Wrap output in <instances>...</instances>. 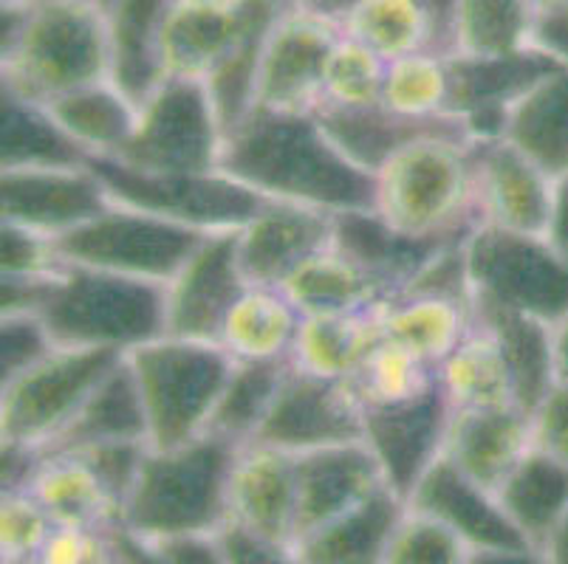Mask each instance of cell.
Listing matches in <instances>:
<instances>
[{
    "label": "cell",
    "instance_id": "c3c4849f",
    "mask_svg": "<svg viewBox=\"0 0 568 564\" xmlns=\"http://www.w3.org/2000/svg\"><path fill=\"white\" fill-rule=\"evenodd\" d=\"M0 237H3V271L0 274H54L65 266L51 237L14 224L0 226Z\"/></svg>",
    "mask_w": 568,
    "mask_h": 564
},
{
    "label": "cell",
    "instance_id": "9a60e30c",
    "mask_svg": "<svg viewBox=\"0 0 568 564\" xmlns=\"http://www.w3.org/2000/svg\"><path fill=\"white\" fill-rule=\"evenodd\" d=\"M475 221L478 226L544 235L557 178L504 136L475 139Z\"/></svg>",
    "mask_w": 568,
    "mask_h": 564
},
{
    "label": "cell",
    "instance_id": "9f6ffc18",
    "mask_svg": "<svg viewBox=\"0 0 568 564\" xmlns=\"http://www.w3.org/2000/svg\"><path fill=\"white\" fill-rule=\"evenodd\" d=\"M555 372L557 384H568V317L555 325Z\"/></svg>",
    "mask_w": 568,
    "mask_h": 564
},
{
    "label": "cell",
    "instance_id": "60d3db41",
    "mask_svg": "<svg viewBox=\"0 0 568 564\" xmlns=\"http://www.w3.org/2000/svg\"><path fill=\"white\" fill-rule=\"evenodd\" d=\"M292 361H235L215 407L210 432L235 447L255 441L263 418L268 416Z\"/></svg>",
    "mask_w": 568,
    "mask_h": 564
},
{
    "label": "cell",
    "instance_id": "e0dca14e",
    "mask_svg": "<svg viewBox=\"0 0 568 564\" xmlns=\"http://www.w3.org/2000/svg\"><path fill=\"white\" fill-rule=\"evenodd\" d=\"M450 416L438 381L410 401L365 407L363 441L379 460L387 485L405 503L422 474L442 458Z\"/></svg>",
    "mask_w": 568,
    "mask_h": 564
},
{
    "label": "cell",
    "instance_id": "f907efd6",
    "mask_svg": "<svg viewBox=\"0 0 568 564\" xmlns=\"http://www.w3.org/2000/svg\"><path fill=\"white\" fill-rule=\"evenodd\" d=\"M60 271L0 274V317H40Z\"/></svg>",
    "mask_w": 568,
    "mask_h": 564
},
{
    "label": "cell",
    "instance_id": "ba28073f",
    "mask_svg": "<svg viewBox=\"0 0 568 564\" xmlns=\"http://www.w3.org/2000/svg\"><path fill=\"white\" fill-rule=\"evenodd\" d=\"M122 356L54 345L32 367L0 381V441L45 452Z\"/></svg>",
    "mask_w": 568,
    "mask_h": 564
},
{
    "label": "cell",
    "instance_id": "7c38bea8",
    "mask_svg": "<svg viewBox=\"0 0 568 564\" xmlns=\"http://www.w3.org/2000/svg\"><path fill=\"white\" fill-rule=\"evenodd\" d=\"M337 38V23L283 0L263 40L252 107L277 113L317 111L323 102L325 60Z\"/></svg>",
    "mask_w": 568,
    "mask_h": 564
},
{
    "label": "cell",
    "instance_id": "7dc6e473",
    "mask_svg": "<svg viewBox=\"0 0 568 564\" xmlns=\"http://www.w3.org/2000/svg\"><path fill=\"white\" fill-rule=\"evenodd\" d=\"M148 449H151V443L116 441V443H97V447L74 449V452L91 463V469L100 474V480L108 485V491L113 494L119 509H122L128 491H131L133 480H136L139 469H142V460L144 454H148Z\"/></svg>",
    "mask_w": 568,
    "mask_h": 564
},
{
    "label": "cell",
    "instance_id": "7bdbcfd3",
    "mask_svg": "<svg viewBox=\"0 0 568 564\" xmlns=\"http://www.w3.org/2000/svg\"><path fill=\"white\" fill-rule=\"evenodd\" d=\"M387 62L363 43L345 38L339 31L332 54L325 60L323 102L334 107H371L382 105Z\"/></svg>",
    "mask_w": 568,
    "mask_h": 564
},
{
    "label": "cell",
    "instance_id": "91938a15",
    "mask_svg": "<svg viewBox=\"0 0 568 564\" xmlns=\"http://www.w3.org/2000/svg\"><path fill=\"white\" fill-rule=\"evenodd\" d=\"M26 3V0H23ZM60 3H94V0H60Z\"/></svg>",
    "mask_w": 568,
    "mask_h": 564
},
{
    "label": "cell",
    "instance_id": "db71d44e",
    "mask_svg": "<svg viewBox=\"0 0 568 564\" xmlns=\"http://www.w3.org/2000/svg\"><path fill=\"white\" fill-rule=\"evenodd\" d=\"M544 240L549 243L551 252L568 266V175L557 181L555 204H551L549 224H546Z\"/></svg>",
    "mask_w": 568,
    "mask_h": 564
},
{
    "label": "cell",
    "instance_id": "11a10c76",
    "mask_svg": "<svg viewBox=\"0 0 568 564\" xmlns=\"http://www.w3.org/2000/svg\"><path fill=\"white\" fill-rule=\"evenodd\" d=\"M288 3L303 9V12H312L317 14V18L332 20V23L339 25V20H343L359 0H288Z\"/></svg>",
    "mask_w": 568,
    "mask_h": 564
},
{
    "label": "cell",
    "instance_id": "603a6c76",
    "mask_svg": "<svg viewBox=\"0 0 568 564\" xmlns=\"http://www.w3.org/2000/svg\"><path fill=\"white\" fill-rule=\"evenodd\" d=\"M473 319L484 325L500 345V353L513 376L515 403L535 416L537 407L557 384L555 325L487 297H473Z\"/></svg>",
    "mask_w": 568,
    "mask_h": 564
},
{
    "label": "cell",
    "instance_id": "7402d4cb",
    "mask_svg": "<svg viewBox=\"0 0 568 564\" xmlns=\"http://www.w3.org/2000/svg\"><path fill=\"white\" fill-rule=\"evenodd\" d=\"M531 449V416L518 403L453 410L444 438V454L478 485L498 489L520 458Z\"/></svg>",
    "mask_w": 568,
    "mask_h": 564
},
{
    "label": "cell",
    "instance_id": "6da1fadb",
    "mask_svg": "<svg viewBox=\"0 0 568 564\" xmlns=\"http://www.w3.org/2000/svg\"><path fill=\"white\" fill-rule=\"evenodd\" d=\"M221 170L268 201L334 215L374 206V175L351 162L314 113L246 111L226 131Z\"/></svg>",
    "mask_w": 568,
    "mask_h": 564
},
{
    "label": "cell",
    "instance_id": "8992f818",
    "mask_svg": "<svg viewBox=\"0 0 568 564\" xmlns=\"http://www.w3.org/2000/svg\"><path fill=\"white\" fill-rule=\"evenodd\" d=\"M128 365L142 396L151 449H173L210 432L232 359L219 341L159 336L131 353Z\"/></svg>",
    "mask_w": 568,
    "mask_h": 564
},
{
    "label": "cell",
    "instance_id": "f546056e",
    "mask_svg": "<svg viewBox=\"0 0 568 564\" xmlns=\"http://www.w3.org/2000/svg\"><path fill=\"white\" fill-rule=\"evenodd\" d=\"M382 336V305L345 314H308L294 339L292 365L320 379L354 381Z\"/></svg>",
    "mask_w": 568,
    "mask_h": 564
},
{
    "label": "cell",
    "instance_id": "b9f144b4",
    "mask_svg": "<svg viewBox=\"0 0 568 564\" xmlns=\"http://www.w3.org/2000/svg\"><path fill=\"white\" fill-rule=\"evenodd\" d=\"M436 384V367L399 341L382 336V341L368 356L363 370L356 372L354 387L365 407H387V403L410 401Z\"/></svg>",
    "mask_w": 568,
    "mask_h": 564
},
{
    "label": "cell",
    "instance_id": "4dcf8cb0",
    "mask_svg": "<svg viewBox=\"0 0 568 564\" xmlns=\"http://www.w3.org/2000/svg\"><path fill=\"white\" fill-rule=\"evenodd\" d=\"M531 0H450L444 49L456 60L498 62L531 51Z\"/></svg>",
    "mask_w": 568,
    "mask_h": 564
},
{
    "label": "cell",
    "instance_id": "5bb4252c",
    "mask_svg": "<svg viewBox=\"0 0 568 564\" xmlns=\"http://www.w3.org/2000/svg\"><path fill=\"white\" fill-rule=\"evenodd\" d=\"M407 505L450 525L473 547V562H540L493 491L469 480L444 452L422 474Z\"/></svg>",
    "mask_w": 568,
    "mask_h": 564
},
{
    "label": "cell",
    "instance_id": "816d5d0a",
    "mask_svg": "<svg viewBox=\"0 0 568 564\" xmlns=\"http://www.w3.org/2000/svg\"><path fill=\"white\" fill-rule=\"evenodd\" d=\"M215 542H219L221 562L226 564H275V562H292L286 551L268 545L266 540L246 531L244 525L226 520L224 525L215 531Z\"/></svg>",
    "mask_w": 568,
    "mask_h": 564
},
{
    "label": "cell",
    "instance_id": "f5cc1de1",
    "mask_svg": "<svg viewBox=\"0 0 568 564\" xmlns=\"http://www.w3.org/2000/svg\"><path fill=\"white\" fill-rule=\"evenodd\" d=\"M531 51L549 57L557 65H568V7L540 9V12H535Z\"/></svg>",
    "mask_w": 568,
    "mask_h": 564
},
{
    "label": "cell",
    "instance_id": "277c9868",
    "mask_svg": "<svg viewBox=\"0 0 568 564\" xmlns=\"http://www.w3.org/2000/svg\"><path fill=\"white\" fill-rule=\"evenodd\" d=\"M475 139L433 133L387 155L374 173V212L396 235L467 240L475 221Z\"/></svg>",
    "mask_w": 568,
    "mask_h": 564
},
{
    "label": "cell",
    "instance_id": "44dd1931",
    "mask_svg": "<svg viewBox=\"0 0 568 564\" xmlns=\"http://www.w3.org/2000/svg\"><path fill=\"white\" fill-rule=\"evenodd\" d=\"M385 485V472L365 441L334 443L297 454L294 545Z\"/></svg>",
    "mask_w": 568,
    "mask_h": 564
},
{
    "label": "cell",
    "instance_id": "681fc988",
    "mask_svg": "<svg viewBox=\"0 0 568 564\" xmlns=\"http://www.w3.org/2000/svg\"><path fill=\"white\" fill-rule=\"evenodd\" d=\"M531 447L568 465V384H555L531 416Z\"/></svg>",
    "mask_w": 568,
    "mask_h": 564
},
{
    "label": "cell",
    "instance_id": "836d02e7",
    "mask_svg": "<svg viewBox=\"0 0 568 564\" xmlns=\"http://www.w3.org/2000/svg\"><path fill=\"white\" fill-rule=\"evenodd\" d=\"M116 441L151 443L142 396L125 356L102 376L69 429L45 452H74V449Z\"/></svg>",
    "mask_w": 568,
    "mask_h": 564
},
{
    "label": "cell",
    "instance_id": "1f68e13d",
    "mask_svg": "<svg viewBox=\"0 0 568 564\" xmlns=\"http://www.w3.org/2000/svg\"><path fill=\"white\" fill-rule=\"evenodd\" d=\"M301 308L277 286H246L221 325L219 345L235 361H292Z\"/></svg>",
    "mask_w": 568,
    "mask_h": 564
},
{
    "label": "cell",
    "instance_id": "d4e9b609",
    "mask_svg": "<svg viewBox=\"0 0 568 564\" xmlns=\"http://www.w3.org/2000/svg\"><path fill=\"white\" fill-rule=\"evenodd\" d=\"M506 142L515 144L551 178L568 175V65L544 71L509 102L500 122Z\"/></svg>",
    "mask_w": 568,
    "mask_h": 564
},
{
    "label": "cell",
    "instance_id": "2e32d148",
    "mask_svg": "<svg viewBox=\"0 0 568 564\" xmlns=\"http://www.w3.org/2000/svg\"><path fill=\"white\" fill-rule=\"evenodd\" d=\"M108 206H111V198L91 164L0 170L3 224L23 226L51 240L88 224Z\"/></svg>",
    "mask_w": 568,
    "mask_h": 564
},
{
    "label": "cell",
    "instance_id": "d590c367",
    "mask_svg": "<svg viewBox=\"0 0 568 564\" xmlns=\"http://www.w3.org/2000/svg\"><path fill=\"white\" fill-rule=\"evenodd\" d=\"M45 107L88 158H116L139 116L136 102L113 80L77 88Z\"/></svg>",
    "mask_w": 568,
    "mask_h": 564
},
{
    "label": "cell",
    "instance_id": "4316f807",
    "mask_svg": "<svg viewBox=\"0 0 568 564\" xmlns=\"http://www.w3.org/2000/svg\"><path fill=\"white\" fill-rule=\"evenodd\" d=\"M405 500L390 485L379 489L303 536L292 551L294 564H382L396 522L405 514Z\"/></svg>",
    "mask_w": 568,
    "mask_h": 564
},
{
    "label": "cell",
    "instance_id": "e575fe53",
    "mask_svg": "<svg viewBox=\"0 0 568 564\" xmlns=\"http://www.w3.org/2000/svg\"><path fill=\"white\" fill-rule=\"evenodd\" d=\"M339 31L385 62L413 51L444 49V18L430 0H359L339 20Z\"/></svg>",
    "mask_w": 568,
    "mask_h": 564
},
{
    "label": "cell",
    "instance_id": "7a4b0ae2",
    "mask_svg": "<svg viewBox=\"0 0 568 564\" xmlns=\"http://www.w3.org/2000/svg\"><path fill=\"white\" fill-rule=\"evenodd\" d=\"M0 80L49 105L91 82L111 80L108 20L97 3L26 0L0 7Z\"/></svg>",
    "mask_w": 568,
    "mask_h": 564
},
{
    "label": "cell",
    "instance_id": "8d00e7d4",
    "mask_svg": "<svg viewBox=\"0 0 568 564\" xmlns=\"http://www.w3.org/2000/svg\"><path fill=\"white\" fill-rule=\"evenodd\" d=\"M473 328V302L444 294H396L382 305V330L438 367Z\"/></svg>",
    "mask_w": 568,
    "mask_h": 564
},
{
    "label": "cell",
    "instance_id": "484cf974",
    "mask_svg": "<svg viewBox=\"0 0 568 564\" xmlns=\"http://www.w3.org/2000/svg\"><path fill=\"white\" fill-rule=\"evenodd\" d=\"M281 288L303 317L376 308L396 297V288L385 277L337 243L320 248L301 268H294Z\"/></svg>",
    "mask_w": 568,
    "mask_h": 564
},
{
    "label": "cell",
    "instance_id": "ffe728a7",
    "mask_svg": "<svg viewBox=\"0 0 568 564\" xmlns=\"http://www.w3.org/2000/svg\"><path fill=\"white\" fill-rule=\"evenodd\" d=\"M337 215L317 206L268 201L235 232L241 271L252 286H277L320 248L332 246Z\"/></svg>",
    "mask_w": 568,
    "mask_h": 564
},
{
    "label": "cell",
    "instance_id": "9c48e42d",
    "mask_svg": "<svg viewBox=\"0 0 568 564\" xmlns=\"http://www.w3.org/2000/svg\"><path fill=\"white\" fill-rule=\"evenodd\" d=\"M108 198L206 232H237L268 204L252 186L224 170L206 173H142L116 158H91Z\"/></svg>",
    "mask_w": 568,
    "mask_h": 564
},
{
    "label": "cell",
    "instance_id": "4fadbf2b",
    "mask_svg": "<svg viewBox=\"0 0 568 564\" xmlns=\"http://www.w3.org/2000/svg\"><path fill=\"white\" fill-rule=\"evenodd\" d=\"M363 432L365 403L354 381L320 379L292 365L255 441L303 454L334 443L363 441Z\"/></svg>",
    "mask_w": 568,
    "mask_h": 564
},
{
    "label": "cell",
    "instance_id": "f35d334b",
    "mask_svg": "<svg viewBox=\"0 0 568 564\" xmlns=\"http://www.w3.org/2000/svg\"><path fill=\"white\" fill-rule=\"evenodd\" d=\"M436 381L450 410H484L515 403L513 376L500 345L475 319L458 348L436 367Z\"/></svg>",
    "mask_w": 568,
    "mask_h": 564
},
{
    "label": "cell",
    "instance_id": "ab89813d",
    "mask_svg": "<svg viewBox=\"0 0 568 564\" xmlns=\"http://www.w3.org/2000/svg\"><path fill=\"white\" fill-rule=\"evenodd\" d=\"M456 62L450 51L425 49L390 60L385 69L382 105L410 119L456 116Z\"/></svg>",
    "mask_w": 568,
    "mask_h": 564
},
{
    "label": "cell",
    "instance_id": "30bf717a",
    "mask_svg": "<svg viewBox=\"0 0 568 564\" xmlns=\"http://www.w3.org/2000/svg\"><path fill=\"white\" fill-rule=\"evenodd\" d=\"M204 237L206 232L111 201V206L88 224L57 237L54 246L57 255L71 266L100 268L168 286Z\"/></svg>",
    "mask_w": 568,
    "mask_h": 564
},
{
    "label": "cell",
    "instance_id": "d6a6232c",
    "mask_svg": "<svg viewBox=\"0 0 568 564\" xmlns=\"http://www.w3.org/2000/svg\"><path fill=\"white\" fill-rule=\"evenodd\" d=\"M26 489L38 496L54 525L108 527L119 522V503L77 452H43Z\"/></svg>",
    "mask_w": 568,
    "mask_h": 564
},
{
    "label": "cell",
    "instance_id": "680465c9",
    "mask_svg": "<svg viewBox=\"0 0 568 564\" xmlns=\"http://www.w3.org/2000/svg\"><path fill=\"white\" fill-rule=\"evenodd\" d=\"M94 3H97V7H100V9H102V12H105V9H108V7H111L113 0H94Z\"/></svg>",
    "mask_w": 568,
    "mask_h": 564
},
{
    "label": "cell",
    "instance_id": "d6986e66",
    "mask_svg": "<svg viewBox=\"0 0 568 564\" xmlns=\"http://www.w3.org/2000/svg\"><path fill=\"white\" fill-rule=\"evenodd\" d=\"M226 520L244 525L292 558L297 525V454L257 441L237 447L226 491Z\"/></svg>",
    "mask_w": 568,
    "mask_h": 564
},
{
    "label": "cell",
    "instance_id": "52a82bcc",
    "mask_svg": "<svg viewBox=\"0 0 568 564\" xmlns=\"http://www.w3.org/2000/svg\"><path fill=\"white\" fill-rule=\"evenodd\" d=\"M226 124L210 85L168 76L139 102L136 127L116 162L142 173H206L221 170Z\"/></svg>",
    "mask_w": 568,
    "mask_h": 564
},
{
    "label": "cell",
    "instance_id": "3957f363",
    "mask_svg": "<svg viewBox=\"0 0 568 564\" xmlns=\"http://www.w3.org/2000/svg\"><path fill=\"white\" fill-rule=\"evenodd\" d=\"M237 447L206 432L184 447L148 449L119 509V527L144 558L164 542L213 536L226 522V491Z\"/></svg>",
    "mask_w": 568,
    "mask_h": 564
},
{
    "label": "cell",
    "instance_id": "f6af8a7d",
    "mask_svg": "<svg viewBox=\"0 0 568 564\" xmlns=\"http://www.w3.org/2000/svg\"><path fill=\"white\" fill-rule=\"evenodd\" d=\"M51 527H54V522L32 491H3V496H0V558L3 562H38Z\"/></svg>",
    "mask_w": 568,
    "mask_h": 564
},
{
    "label": "cell",
    "instance_id": "cb8c5ba5",
    "mask_svg": "<svg viewBox=\"0 0 568 564\" xmlns=\"http://www.w3.org/2000/svg\"><path fill=\"white\" fill-rule=\"evenodd\" d=\"M325 133L337 142V147L348 155L351 162L368 170L371 175L379 170L387 155L405 144L416 142L433 133H456V136H473L469 124L462 116L438 119H410L387 111L385 105L371 107H334L320 105L314 111ZM475 139V136H473Z\"/></svg>",
    "mask_w": 568,
    "mask_h": 564
},
{
    "label": "cell",
    "instance_id": "ac0fdd59",
    "mask_svg": "<svg viewBox=\"0 0 568 564\" xmlns=\"http://www.w3.org/2000/svg\"><path fill=\"white\" fill-rule=\"evenodd\" d=\"M250 286L237 260L235 232H213L164 286L168 336L219 341L226 314Z\"/></svg>",
    "mask_w": 568,
    "mask_h": 564
},
{
    "label": "cell",
    "instance_id": "bcb514c9",
    "mask_svg": "<svg viewBox=\"0 0 568 564\" xmlns=\"http://www.w3.org/2000/svg\"><path fill=\"white\" fill-rule=\"evenodd\" d=\"M54 348L40 317H0V381L32 367Z\"/></svg>",
    "mask_w": 568,
    "mask_h": 564
},
{
    "label": "cell",
    "instance_id": "ee69618b",
    "mask_svg": "<svg viewBox=\"0 0 568 564\" xmlns=\"http://www.w3.org/2000/svg\"><path fill=\"white\" fill-rule=\"evenodd\" d=\"M382 564H473V547L442 520L405 505Z\"/></svg>",
    "mask_w": 568,
    "mask_h": 564
},
{
    "label": "cell",
    "instance_id": "8fae6325",
    "mask_svg": "<svg viewBox=\"0 0 568 564\" xmlns=\"http://www.w3.org/2000/svg\"><path fill=\"white\" fill-rule=\"evenodd\" d=\"M473 297L557 325L568 317V266L544 235L475 226L464 240Z\"/></svg>",
    "mask_w": 568,
    "mask_h": 564
},
{
    "label": "cell",
    "instance_id": "6f0895ef",
    "mask_svg": "<svg viewBox=\"0 0 568 564\" xmlns=\"http://www.w3.org/2000/svg\"><path fill=\"white\" fill-rule=\"evenodd\" d=\"M544 562L568 564V511H566V516H562L560 525H557V531H555V536H551L549 547H546Z\"/></svg>",
    "mask_w": 568,
    "mask_h": 564
},
{
    "label": "cell",
    "instance_id": "74e56055",
    "mask_svg": "<svg viewBox=\"0 0 568 564\" xmlns=\"http://www.w3.org/2000/svg\"><path fill=\"white\" fill-rule=\"evenodd\" d=\"M3 127H0V170L34 167H82L91 164L74 139L60 127L51 111L40 102L0 85Z\"/></svg>",
    "mask_w": 568,
    "mask_h": 564
},
{
    "label": "cell",
    "instance_id": "83f0119b",
    "mask_svg": "<svg viewBox=\"0 0 568 564\" xmlns=\"http://www.w3.org/2000/svg\"><path fill=\"white\" fill-rule=\"evenodd\" d=\"M495 500L544 562L546 547L568 511V465L531 447L495 489Z\"/></svg>",
    "mask_w": 568,
    "mask_h": 564
},
{
    "label": "cell",
    "instance_id": "5b68a950",
    "mask_svg": "<svg viewBox=\"0 0 568 564\" xmlns=\"http://www.w3.org/2000/svg\"><path fill=\"white\" fill-rule=\"evenodd\" d=\"M40 319L54 345L131 353L164 336L168 297L162 283L65 263Z\"/></svg>",
    "mask_w": 568,
    "mask_h": 564
},
{
    "label": "cell",
    "instance_id": "f1b7e54d",
    "mask_svg": "<svg viewBox=\"0 0 568 564\" xmlns=\"http://www.w3.org/2000/svg\"><path fill=\"white\" fill-rule=\"evenodd\" d=\"M173 0H113L105 9L111 80L133 102L148 100L164 80L162 25Z\"/></svg>",
    "mask_w": 568,
    "mask_h": 564
}]
</instances>
